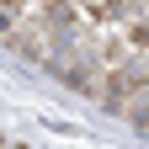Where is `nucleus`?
Returning a JSON list of instances; mask_svg holds the SVG:
<instances>
[{"label": "nucleus", "mask_w": 149, "mask_h": 149, "mask_svg": "<svg viewBox=\"0 0 149 149\" xmlns=\"http://www.w3.org/2000/svg\"><path fill=\"white\" fill-rule=\"evenodd\" d=\"M0 149H16V144H11V139H0Z\"/></svg>", "instance_id": "f257e3e1"}]
</instances>
